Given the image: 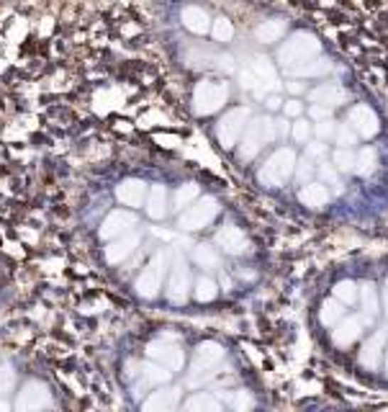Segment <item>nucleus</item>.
I'll return each mask as SVG.
<instances>
[{
    "instance_id": "nucleus-2",
    "label": "nucleus",
    "mask_w": 388,
    "mask_h": 412,
    "mask_svg": "<svg viewBox=\"0 0 388 412\" xmlns=\"http://www.w3.org/2000/svg\"><path fill=\"white\" fill-rule=\"evenodd\" d=\"M180 23L188 34L206 36L208 26H211V11L206 6H198V3H188L180 11Z\"/></svg>"
},
{
    "instance_id": "nucleus-1",
    "label": "nucleus",
    "mask_w": 388,
    "mask_h": 412,
    "mask_svg": "<svg viewBox=\"0 0 388 412\" xmlns=\"http://www.w3.org/2000/svg\"><path fill=\"white\" fill-rule=\"evenodd\" d=\"M308 322L329 364L357 384L388 392V253L329 265Z\"/></svg>"
},
{
    "instance_id": "nucleus-3",
    "label": "nucleus",
    "mask_w": 388,
    "mask_h": 412,
    "mask_svg": "<svg viewBox=\"0 0 388 412\" xmlns=\"http://www.w3.org/2000/svg\"><path fill=\"white\" fill-rule=\"evenodd\" d=\"M144 196H147V183L141 181H126L119 186V199L121 204H126L131 209H139L144 204Z\"/></svg>"
}]
</instances>
